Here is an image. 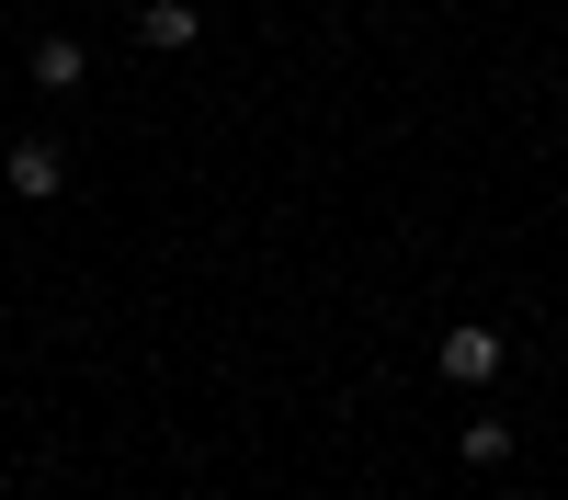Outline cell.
I'll return each instance as SVG.
<instances>
[{"instance_id": "6da1fadb", "label": "cell", "mask_w": 568, "mask_h": 500, "mask_svg": "<svg viewBox=\"0 0 568 500\" xmlns=\"http://www.w3.org/2000/svg\"><path fill=\"white\" fill-rule=\"evenodd\" d=\"M0 182H12L23 205H58V194H69V149H58V136H12V160H0Z\"/></svg>"}, {"instance_id": "7a4b0ae2", "label": "cell", "mask_w": 568, "mask_h": 500, "mask_svg": "<svg viewBox=\"0 0 568 500\" xmlns=\"http://www.w3.org/2000/svg\"><path fill=\"white\" fill-rule=\"evenodd\" d=\"M433 364H444L455 387H489V376H500V330H489V318H455V330H444V353H433Z\"/></svg>"}, {"instance_id": "3957f363", "label": "cell", "mask_w": 568, "mask_h": 500, "mask_svg": "<svg viewBox=\"0 0 568 500\" xmlns=\"http://www.w3.org/2000/svg\"><path fill=\"white\" fill-rule=\"evenodd\" d=\"M194 34H205V12H194V0H149V12H136V45H160V58H182Z\"/></svg>"}, {"instance_id": "277c9868", "label": "cell", "mask_w": 568, "mask_h": 500, "mask_svg": "<svg viewBox=\"0 0 568 500\" xmlns=\"http://www.w3.org/2000/svg\"><path fill=\"white\" fill-rule=\"evenodd\" d=\"M23 69H34V91H80L91 58H80V34H34V58H23Z\"/></svg>"}, {"instance_id": "5b68a950", "label": "cell", "mask_w": 568, "mask_h": 500, "mask_svg": "<svg viewBox=\"0 0 568 500\" xmlns=\"http://www.w3.org/2000/svg\"><path fill=\"white\" fill-rule=\"evenodd\" d=\"M455 455H466V467H511V421H500V409H478V421L455 432Z\"/></svg>"}, {"instance_id": "8992f818", "label": "cell", "mask_w": 568, "mask_h": 500, "mask_svg": "<svg viewBox=\"0 0 568 500\" xmlns=\"http://www.w3.org/2000/svg\"><path fill=\"white\" fill-rule=\"evenodd\" d=\"M500 500H535V489H500Z\"/></svg>"}]
</instances>
